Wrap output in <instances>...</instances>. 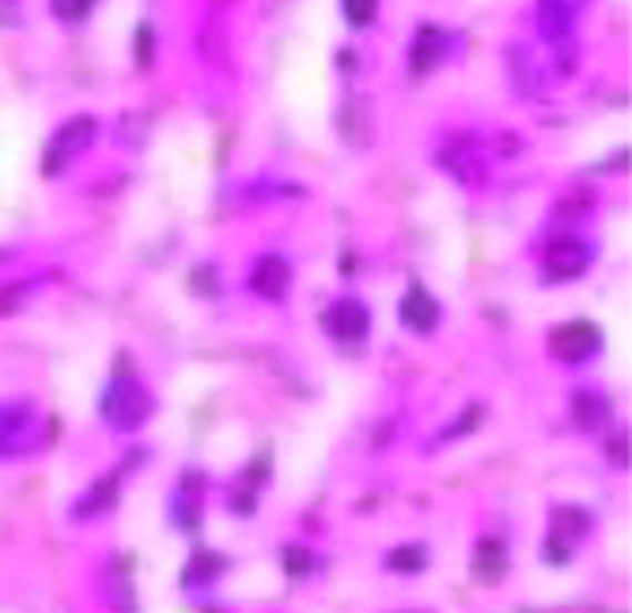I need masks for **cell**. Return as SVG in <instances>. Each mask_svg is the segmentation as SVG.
Returning <instances> with one entry per match:
<instances>
[{"label":"cell","instance_id":"6da1fadb","mask_svg":"<svg viewBox=\"0 0 632 613\" xmlns=\"http://www.w3.org/2000/svg\"><path fill=\"white\" fill-rule=\"evenodd\" d=\"M594 262H599V243L583 227L553 224L534 246V273L538 285L546 288L575 285L594 269Z\"/></svg>","mask_w":632,"mask_h":613},{"label":"cell","instance_id":"7a4b0ae2","mask_svg":"<svg viewBox=\"0 0 632 613\" xmlns=\"http://www.w3.org/2000/svg\"><path fill=\"white\" fill-rule=\"evenodd\" d=\"M155 409H160V401H155V395L149 390V382L136 379V375L125 368H114V375H110L103 390H99V420L118 436L141 432L155 417Z\"/></svg>","mask_w":632,"mask_h":613},{"label":"cell","instance_id":"3957f363","mask_svg":"<svg viewBox=\"0 0 632 613\" xmlns=\"http://www.w3.org/2000/svg\"><path fill=\"white\" fill-rule=\"evenodd\" d=\"M50 447V413L31 398L0 401V462L31 459Z\"/></svg>","mask_w":632,"mask_h":613},{"label":"cell","instance_id":"277c9868","mask_svg":"<svg viewBox=\"0 0 632 613\" xmlns=\"http://www.w3.org/2000/svg\"><path fill=\"white\" fill-rule=\"evenodd\" d=\"M594 530V511L588 504H553L549 508V530L542 542V561L549 569H568L580 545Z\"/></svg>","mask_w":632,"mask_h":613},{"label":"cell","instance_id":"5b68a950","mask_svg":"<svg viewBox=\"0 0 632 613\" xmlns=\"http://www.w3.org/2000/svg\"><path fill=\"white\" fill-rule=\"evenodd\" d=\"M606 349V334L594 318H568L557 323L546 337V353L553 356L561 368H588Z\"/></svg>","mask_w":632,"mask_h":613},{"label":"cell","instance_id":"8992f818","mask_svg":"<svg viewBox=\"0 0 632 613\" xmlns=\"http://www.w3.org/2000/svg\"><path fill=\"white\" fill-rule=\"evenodd\" d=\"M99 136V122L91 114H77L69 122H61L58 130L50 133V141L42 144V178H61L80 155H88V149Z\"/></svg>","mask_w":632,"mask_h":613},{"label":"cell","instance_id":"52a82bcc","mask_svg":"<svg viewBox=\"0 0 632 613\" xmlns=\"http://www.w3.org/2000/svg\"><path fill=\"white\" fill-rule=\"evenodd\" d=\"M318 326H323V334L337 345V349H364L371 337V307L364 304L360 296L345 292V296L329 299L323 307Z\"/></svg>","mask_w":632,"mask_h":613},{"label":"cell","instance_id":"ba28073f","mask_svg":"<svg viewBox=\"0 0 632 613\" xmlns=\"http://www.w3.org/2000/svg\"><path fill=\"white\" fill-rule=\"evenodd\" d=\"M205 492H208V478L197 466H186L179 473L175 484L167 492V523L186 538H197L201 527H205Z\"/></svg>","mask_w":632,"mask_h":613},{"label":"cell","instance_id":"9c48e42d","mask_svg":"<svg viewBox=\"0 0 632 613\" xmlns=\"http://www.w3.org/2000/svg\"><path fill=\"white\" fill-rule=\"evenodd\" d=\"M133 459H136V451L125 454L122 466H114V470L99 473V478L91 481L77 500H72L69 523H80V527H84V523H99V519H106L110 511L118 508V500H122V484H125V473L133 470ZM141 459H144V454H141Z\"/></svg>","mask_w":632,"mask_h":613},{"label":"cell","instance_id":"30bf717a","mask_svg":"<svg viewBox=\"0 0 632 613\" xmlns=\"http://www.w3.org/2000/svg\"><path fill=\"white\" fill-rule=\"evenodd\" d=\"M269 481H273V451L265 447V451L254 454L224 489V508L232 511L235 519H254L262 511V497L265 489H269Z\"/></svg>","mask_w":632,"mask_h":613},{"label":"cell","instance_id":"8fae6325","mask_svg":"<svg viewBox=\"0 0 632 613\" xmlns=\"http://www.w3.org/2000/svg\"><path fill=\"white\" fill-rule=\"evenodd\" d=\"M436 163L451 175L458 186L466 190H481L485 178H489V160H485V149L473 133H451L436 152Z\"/></svg>","mask_w":632,"mask_h":613},{"label":"cell","instance_id":"7c38bea8","mask_svg":"<svg viewBox=\"0 0 632 613\" xmlns=\"http://www.w3.org/2000/svg\"><path fill=\"white\" fill-rule=\"evenodd\" d=\"M292 285H296V265H292L288 254L281 251H265L251 262V273H246V292L262 304L281 307L288 299Z\"/></svg>","mask_w":632,"mask_h":613},{"label":"cell","instance_id":"4fadbf2b","mask_svg":"<svg viewBox=\"0 0 632 613\" xmlns=\"http://www.w3.org/2000/svg\"><path fill=\"white\" fill-rule=\"evenodd\" d=\"M398 323L414 337H432L444 326V304L425 280H409L398 299Z\"/></svg>","mask_w":632,"mask_h":613},{"label":"cell","instance_id":"5bb4252c","mask_svg":"<svg viewBox=\"0 0 632 613\" xmlns=\"http://www.w3.org/2000/svg\"><path fill=\"white\" fill-rule=\"evenodd\" d=\"M568 417H572V425L580 428L583 436H599L606 432V428H613V398L606 390L583 382V387H575L572 395H568Z\"/></svg>","mask_w":632,"mask_h":613},{"label":"cell","instance_id":"9a60e30c","mask_svg":"<svg viewBox=\"0 0 632 613\" xmlns=\"http://www.w3.org/2000/svg\"><path fill=\"white\" fill-rule=\"evenodd\" d=\"M227 569H232V561H227L220 549L197 545L194 553H190L186 569H182V591L194 594V599H205V594L227 575Z\"/></svg>","mask_w":632,"mask_h":613},{"label":"cell","instance_id":"2e32d148","mask_svg":"<svg viewBox=\"0 0 632 613\" xmlns=\"http://www.w3.org/2000/svg\"><path fill=\"white\" fill-rule=\"evenodd\" d=\"M511 572V545L503 534H481L470 556V575L485 588H497Z\"/></svg>","mask_w":632,"mask_h":613},{"label":"cell","instance_id":"e0dca14e","mask_svg":"<svg viewBox=\"0 0 632 613\" xmlns=\"http://www.w3.org/2000/svg\"><path fill=\"white\" fill-rule=\"evenodd\" d=\"M447 53H451V39H447L444 27L420 23L414 42H409V69H414V76H428V72L444 65Z\"/></svg>","mask_w":632,"mask_h":613},{"label":"cell","instance_id":"ac0fdd59","mask_svg":"<svg viewBox=\"0 0 632 613\" xmlns=\"http://www.w3.org/2000/svg\"><path fill=\"white\" fill-rule=\"evenodd\" d=\"M103 602H106V606L114 610V613H141L130 561H122V556H110L106 569H103Z\"/></svg>","mask_w":632,"mask_h":613},{"label":"cell","instance_id":"d6986e66","mask_svg":"<svg viewBox=\"0 0 632 613\" xmlns=\"http://www.w3.org/2000/svg\"><path fill=\"white\" fill-rule=\"evenodd\" d=\"M432 569V545L428 542H401L383 553V572L401 575V580H417Z\"/></svg>","mask_w":632,"mask_h":613},{"label":"cell","instance_id":"ffe728a7","mask_svg":"<svg viewBox=\"0 0 632 613\" xmlns=\"http://www.w3.org/2000/svg\"><path fill=\"white\" fill-rule=\"evenodd\" d=\"M594 190L588 186H572L564 190L561 197L553 201V224H568V227H583L594 216Z\"/></svg>","mask_w":632,"mask_h":613},{"label":"cell","instance_id":"44dd1931","mask_svg":"<svg viewBox=\"0 0 632 613\" xmlns=\"http://www.w3.org/2000/svg\"><path fill=\"white\" fill-rule=\"evenodd\" d=\"M485 417H489V409L481 406V401H470V406H462L455 413L451 425L444 428V432H436L432 439H428V451H436V447H447V443H455V439H466V436H473L478 428L485 425Z\"/></svg>","mask_w":632,"mask_h":613},{"label":"cell","instance_id":"7402d4cb","mask_svg":"<svg viewBox=\"0 0 632 613\" xmlns=\"http://www.w3.org/2000/svg\"><path fill=\"white\" fill-rule=\"evenodd\" d=\"M281 572H284V580L304 583L318 572V553L304 542H284L281 545Z\"/></svg>","mask_w":632,"mask_h":613},{"label":"cell","instance_id":"603a6c76","mask_svg":"<svg viewBox=\"0 0 632 613\" xmlns=\"http://www.w3.org/2000/svg\"><path fill=\"white\" fill-rule=\"evenodd\" d=\"M133 61L141 72H149L155 65V31H152L149 20H141L133 31Z\"/></svg>","mask_w":632,"mask_h":613},{"label":"cell","instance_id":"cb8c5ba5","mask_svg":"<svg viewBox=\"0 0 632 613\" xmlns=\"http://www.w3.org/2000/svg\"><path fill=\"white\" fill-rule=\"evenodd\" d=\"M342 16L353 31H368L379 16V0H342Z\"/></svg>","mask_w":632,"mask_h":613},{"label":"cell","instance_id":"d4e9b609","mask_svg":"<svg viewBox=\"0 0 632 613\" xmlns=\"http://www.w3.org/2000/svg\"><path fill=\"white\" fill-rule=\"evenodd\" d=\"M95 4H99V0H50V12H53V20L77 27V23H84L91 12H95Z\"/></svg>","mask_w":632,"mask_h":613},{"label":"cell","instance_id":"484cf974","mask_svg":"<svg viewBox=\"0 0 632 613\" xmlns=\"http://www.w3.org/2000/svg\"><path fill=\"white\" fill-rule=\"evenodd\" d=\"M34 288H39V280H16V285L0 288V315H16V310H23Z\"/></svg>","mask_w":632,"mask_h":613},{"label":"cell","instance_id":"4316f807","mask_svg":"<svg viewBox=\"0 0 632 613\" xmlns=\"http://www.w3.org/2000/svg\"><path fill=\"white\" fill-rule=\"evenodd\" d=\"M606 451H610V462L618 466V470H625V466H629V436H625V428H613Z\"/></svg>","mask_w":632,"mask_h":613},{"label":"cell","instance_id":"83f0119b","mask_svg":"<svg viewBox=\"0 0 632 613\" xmlns=\"http://www.w3.org/2000/svg\"><path fill=\"white\" fill-rule=\"evenodd\" d=\"M0 27H23V0H0Z\"/></svg>","mask_w":632,"mask_h":613},{"label":"cell","instance_id":"f1b7e54d","mask_svg":"<svg viewBox=\"0 0 632 613\" xmlns=\"http://www.w3.org/2000/svg\"><path fill=\"white\" fill-rule=\"evenodd\" d=\"M216 8H227V4H235V0H213Z\"/></svg>","mask_w":632,"mask_h":613}]
</instances>
